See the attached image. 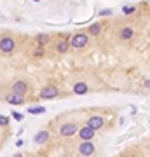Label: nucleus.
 Wrapping results in <instances>:
<instances>
[{
  "mask_svg": "<svg viewBox=\"0 0 150 157\" xmlns=\"http://www.w3.org/2000/svg\"><path fill=\"white\" fill-rule=\"evenodd\" d=\"M68 45H72L73 49H80V47H84V45H87V35H86V33L73 35Z\"/></svg>",
  "mask_w": 150,
  "mask_h": 157,
  "instance_id": "f257e3e1",
  "label": "nucleus"
},
{
  "mask_svg": "<svg viewBox=\"0 0 150 157\" xmlns=\"http://www.w3.org/2000/svg\"><path fill=\"white\" fill-rule=\"evenodd\" d=\"M16 47V42L12 37H4V39L0 40V51L2 52H12Z\"/></svg>",
  "mask_w": 150,
  "mask_h": 157,
  "instance_id": "f03ea898",
  "label": "nucleus"
},
{
  "mask_svg": "<svg viewBox=\"0 0 150 157\" xmlns=\"http://www.w3.org/2000/svg\"><path fill=\"white\" fill-rule=\"evenodd\" d=\"M77 131H79L77 124L68 122V124H63V126H61V129H60V135H61V136H73Z\"/></svg>",
  "mask_w": 150,
  "mask_h": 157,
  "instance_id": "7ed1b4c3",
  "label": "nucleus"
},
{
  "mask_svg": "<svg viewBox=\"0 0 150 157\" xmlns=\"http://www.w3.org/2000/svg\"><path fill=\"white\" fill-rule=\"evenodd\" d=\"M40 96L44 100H54L56 96H58V87H54V86H45L44 89L40 91Z\"/></svg>",
  "mask_w": 150,
  "mask_h": 157,
  "instance_id": "20e7f679",
  "label": "nucleus"
},
{
  "mask_svg": "<svg viewBox=\"0 0 150 157\" xmlns=\"http://www.w3.org/2000/svg\"><path fill=\"white\" fill-rule=\"evenodd\" d=\"M79 152L82 154V155H93L94 154V145L91 143V141H82L80 145H79Z\"/></svg>",
  "mask_w": 150,
  "mask_h": 157,
  "instance_id": "39448f33",
  "label": "nucleus"
},
{
  "mask_svg": "<svg viewBox=\"0 0 150 157\" xmlns=\"http://www.w3.org/2000/svg\"><path fill=\"white\" fill-rule=\"evenodd\" d=\"M77 133H79V136L82 138V141H91V138L94 136V131H93L91 128H87V126L80 128V129L77 131Z\"/></svg>",
  "mask_w": 150,
  "mask_h": 157,
  "instance_id": "423d86ee",
  "label": "nucleus"
},
{
  "mask_svg": "<svg viewBox=\"0 0 150 157\" xmlns=\"http://www.w3.org/2000/svg\"><path fill=\"white\" fill-rule=\"evenodd\" d=\"M26 91H28V86H26V82H23V80H17V82L12 84V93H14V94L23 96Z\"/></svg>",
  "mask_w": 150,
  "mask_h": 157,
  "instance_id": "0eeeda50",
  "label": "nucleus"
},
{
  "mask_svg": "<svg viewBox=\"0 0 150 157\" xmlns=\"http://www.w3.org/2000/svg\"><path fill=\"white\" fill-rule=\"evenodd\" d=\"M101 126H103V119L98 117V115H93V117L87 121V128H91L93 131H96V129H101Z\"/></svg>",
  "mask_w": 150,
  "mask_h": 157,
  "instance_id": "6e6552de",
  "label": "nucleus"
},
{
  "mask_svg": "<svg viewBox=\"0 0 150 157\" xmlns=\"http://www.w3.org/2000/svg\"><path fill=\"white\" fill-rule=\"evenodd\" d=\"M6 101L9 103V105H23V101H25V98L19 94H14V93H11V94L6 98Z\"/></svg>",
  "mask_w": 150,
  "mask_h": 157,
  "instance_id": "1a4fd4ad",
  "label": "nucleus"
},
{
  "mask_svg": "<svg viewBox=\"0 0 150 157\" xmlns=\"http://www.w3.org/2000/svg\"><path fill=\"white\" fill-rule=\"evenodd\" d=\"M35 143H39V145H42V143H45V141L49 140V133L47 131H39L37 135H35Z\"/></svg>",
  "mask_w": 150,
  "mask_h": 157,
  "instance_id": "9d476101",
  "label": "nucleus"
},
{
  "mask_svg": "<svg viewBox=\"0 0 150 157\" xmlns=\"http://www.w3.org/2000/svg\"><path fill=\"white\" fill-rule=\"evenodd\" d=\"M73 93L75 94H86L87 93V84L86 82H77V84L73 86Z\"/></svg>",
  "mask_w": 150,
  "mask_h": 157,
  "instance_id": "9b49d317",
  "label": "nucleus"
},
{
  "mask_svg": "<svg viewBox=\"0 0 150 157\" xmlns=\"http://www.w3.org/2000/svg\"><path fill=\"white\" fill-rule=\"evenodd\" d=\"M47 112V108L45 107H30L28 108V113H30V115H40V113H45Z\"/></svg>",
  "mask_w": 150,
  "mask_h": 157,
  "instance_id": "f8f14e48",
  "label": "nucleus"
},
{
  "mask_svg": "<svg viewBox=\"0 0 150 157\" xmlns=\"http://www.w3.org/2000/svg\"><path fill=\"white\" fill-rule=\"evenodd\" d=\"M68 47H70V45H68V42H67V40H60V42H58V45H56V49H58V52H67V51H68Z\"/></svg>",
  "mask_w": 150,
  "mask_h": 157,
  "instance_id": "ddd939ff",
  "label": "nucleus"
},
{
  "mask_svg": "<svg viewBox=\"0 0 150 157\" xmlns=\"http://www.w3.org/2000/svg\"><path fill=\"white\" fill-rule=\"evenodd\" d=\"M121 37H122L124 40H129L131 37H133V28H129V26L128 28H124L122 32H121Z\"/></svg>",
  "mask_w": 150,
  "mask_h": 157,
  "instance_id": "4468645a",
  "label": "nucleus"
},
{
  "mask_svg": "<svg viewBox=\"0 0 150 157\" xmlns=\"http://www.w3.org/2000/svg\"><path fill=\"white\" fill-rule=\"evenodd\" d=\"M89 33L91 35H100L101 33V25H91V26H89Z\"/></svg>",
  "mask_w": 150,
  "mask_h": 157,
  "instance_id": "2eb2a0df",
  "label": "nucleus"
},
{
  "mask_svg": "<svg viewBox=\"0 0 150 157\" xmlns=\"http://www.w3.org/2000/svg\"><path fill=\"white\" fill-rule=\"evenodd\" d=\"M37 40H39L40 44H47V42H49V35H45V33H40L39 37H37Z\"/></svg>",
  "mask_w": 150,
  "mask_h": 157,
  "instance_id": "dca6fc26",
  "label": "nucleus"
},
{
  "mask_svg": "<svg viewBox=\"0 0 150 157\" xmlns=\"http://www.w3.org/2000/svg\"><path fill=\"white\" fill-rule=\"evenodd\" d=\"M122 12H124V14H128V16H129V14H133V12H134V6H126V7H124V9H122Z\"/></svg>",
  "mask_w": 150,
  "mask_h": 157,
  "instance_id": "f3484780",
  "label": "nucleus"
},
{
  "mask_svg": "<svg viewBox=\"0 0 150 157\" xmlns=\"http://www.w3.org/2000/svg\"><path fill=\"white\" fill-rule=\"evenodd\" d=\"M9 124V117H4V115H0V126H6Z\"/></svg>",
  "mask_w": 150,
  "mask_h": 157,
  "instance_id": "a211bd4d",
  "label": "nucleus"
},
{
  "mask_svg": "<svg viewBox=\"0 0 150 157\" xmlns=\"http://www.w3.org/2000/svg\"><path fill=\"white\" fill-rule=\"evenodd\" d=\"M12 117L16 119V121H21V119H23V115H21V113H17V112H12Z\"/></svg>",
  "mask_w": 150,
  "mask_h": 157,
  "instance_id": "6ab92c4d",
  "label": "nucleus"
},
{
  "mask_svg": "<svg viewBox=\"0 0 150 157\" xmlns=\"http://www.w3.org/2000/svg\"><path fill=\"white\" fill-rule=\"evenodd\" d=\"M100 14H101V16H108V14H112V11H110V9H103Z\"/></svg>",
  "mask_w": 150,
  "mask_h": 157,
  "instance_id": "aec40b11",
  "label": "nucleus"
},
{
  "mask_svg": "<svg viewBox=\"0 0 150 157\" xmlns=\"http://www.w3.org/2000/svg\"><path fill=\"white\" fill-rule=\"evenodd\" d=\"M33 2H39V0H33Z\"/></svg>",
  "mask_w": 150,
  "mask_h": 157,
  "instance_id": "412c9836",
  "label": "nucleus"
}]
</instances>
